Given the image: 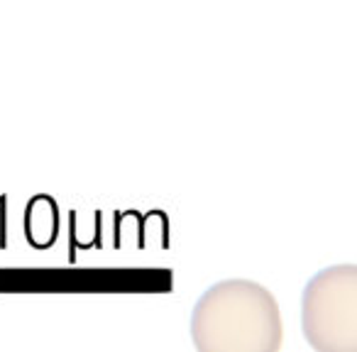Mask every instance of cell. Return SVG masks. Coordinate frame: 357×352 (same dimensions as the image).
<instances>
[{
	"mask_svg": "<svg viewBox=\"0 0 357 352\" xmlns=\"http://www.w3.org/2000/svg\"><path fill=\"white\" fill-rule=\"evenodd\" d=\"M191 337L201 352H277L284 323L277 298L252 279H225L196 301Z\"/></svg>",
	"mask_w": 357,
	"mask_h": 352,
	"instance_id": "obj_1",
	"label": "cell"
},
{
	"mask_svg": "<svg viewBox=\"0 0 357 352\" xmlns=\"http://www.w3.org/2000/svg\"><path fill=\"white\" fill-rule=\"evenodd\" d=\"M301 323L318 352L357 350V267L335 264L318 272L303 289Z\"/></svg>",
	"mask_w": 357,
	"mask_h": 352,
	"instance_id": "obj_2",
	"label": "cell"
}]
</instances>
